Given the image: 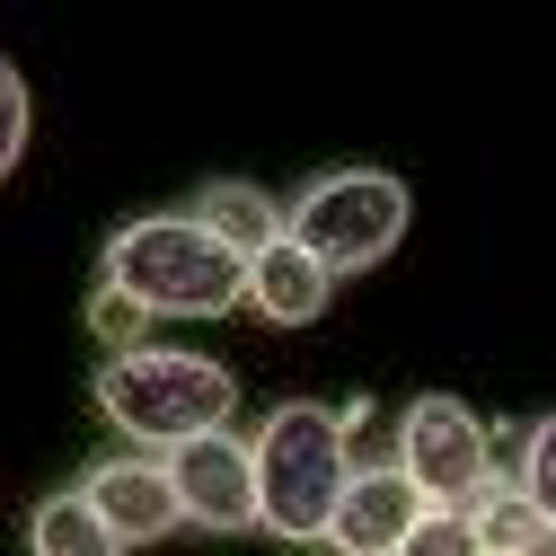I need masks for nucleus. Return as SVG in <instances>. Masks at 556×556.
Returning <instances> with one entry per match:
<instances>
[{"instance_id": "nucleus-1", "label": "nucleus", "mask_w": 556, "mask_h": 556, "mask_svg": "<svg viewBox=\"0 0 556 556\" xmlns=\"http://www.w3.org/2000/svg\"><path fill=\"white\" fill-rule=\"evenodd\" d=\"M98 283L132 292L151 318H230V309H248V265L194 213L115 222L106 248H98Z\"/></svg>"}, {"instance_id": "nucleus-4", "label": "nucleus", "mask_w": 556, "mask_h": 556, "mask_svg": "<svg viewBox=\"0 0 556 556\" xmlns=\"http://www.w3.org/2000/svg\"><path fill=\"white\" fill-rule=\"evenodd\" d=\"M292 248H309L336 283L344 274H371L397 239H406V186L389 168H327L283 203Z\"/></svg>"}, {"instance_id": "nucleus-16", "label": "nucleus", "mask_w": 556, "mask_h": 556, "mask_svg": "<svg viewBox=\"0 0 556 556\" xmlns=\"http://www.w3.org/2000/svg\"><path fill=\"white\" fill-rule=\"evenodd\" d=\"M397 556H477V539H468V521H459V513H425V521L406 530V547H397Z\"/></svg>"}, {"instance_id": "nucleus-7", "label": "nucleus", "mask_w": 556, "mask_h": 556, "mask_svg": "<svg viewBox=\"0 0 556 556\" xmlns=\"http://www.w3.org/2000/svg\"><path fill=\"white\" fill-rule=\"evenodd\" d=\"M433 504L415 495V477L397 468V459H354V485L336 495V513H327V556H397L406 547V530L425 521Z\"/></svg>"}, {"instance_id": "nucleus-13", "label": "nucleus", "mask_w": 556, "mask_h": 556, "mask_svg": "<svg viewBox=\"0 0 556 556\" xmlns=\"http://www.w3.org/2000/svg\"><path fill=\"white\" fill-rule=\"evenodd\" d=\"M495 477H513L521 495L539 504V521L556 530V415H539V425H521V433L495 442Z\"/></svg>"}, {"instance_id": "nucleus-15", "label": "nucleus", "mask_w": 556, "mask_h": 556, "mask_svg": "<svg viewBox=\"0 0 556 556\" xmlns=\"http://www.w3.org/2000/svg\"><path fill=\"white\" fill-rule=\"evenodd\" d=\"M18 160H27V80H18V62L0 53V186H10Z\"/></svg>"}, {"instance_id": "nucleus-17", "label": "nucleus", "mask_w": 556, "mask_h": 556, "mask_svg": "<svg viewBox=\"0 0 556 556\" xmlns=\"http://www.w3.org/2000/svg\"><path fill=\"white\" fill-rule=\"evenodd\" d=\"M530 556H556V530H547V539H539V547H530Z\"/></svg>"}, {"instance_id": "nucleus-5", "label": "nucleus", "mask_w": 556, "mask_h": 556, "mask_svg": "<svg viewBox=\"0 0 556 556\" xmlns=\"http://www.w3.org/2000/svg\"><path fill=\"white\" fill-rule=\"evenodd\" d=\"M389 459L415 477V495L433 513H468L485 485H495V433H485L459 397H415L397 415V451Z\"/></svg>"}, {"instance_id": "nucleus-14", "label": "nucleus", "mask_w": 556, "mask_h": 556, "mask_svg": "<svg viewBox=\"0 0 556 556\" xmlns=\"http://www.w3.org/2000/svg\"><path fill=\"white\" fill-rule=\"evenodd\" d=\"M80 318H89V336L106 344V354H142V344H151V327H160L142 301H132V292H115V283H98Z\"/></svg>"}, {"instance_id": "nucleus-12", "label": "nucleus", "mask_w": 556, "mask_h": 556, "mask_svg": "<svg viewBox=\"0 0 556 556\" xmlns=\"http://www.w3.org/2000/svg\"><path fill=\"white\" fill-rule=\"evenodd\" d=\"M468 521V539H477V556H530L539 539H547V521H539V504L521 495V485L513 477H495V485H485V495L459 513Z\"/></svg>"}, {"instance_id": "nucleus-9", "label": "nucleus", "mask_w": 556, "mask_h": 556, "mask_svg": "<svg viewBox=\"0 0 556 556\" xmlns=\"http://www.w3.org/2000/svg\"><path fill=\"white\" fill-rule=\"evenodd\" d=\"M327 292H336V274H327L309 248H292V230L274 239L265 256H248V309H256L265 327H309V318L327 309Z\"/></svg>"}, {"instance_id": "nucleus-2", "label": "nucleus", "mask_w": 556, "mask_h": 556, "mask_svg": "<svg viewBox=\"0 0 556 556\" xmlns=\"http://www.w3.org/2000/svg\"><path fill=\"white\" fill-rule=\"evenodd\" d=\"M256 459V530H274L283 547H318L336 495L354 485V425L318 397H283L248 433Z\"/></svg>"}, {"instance_id": "nucleus-3", "label": "nucleus", "mask_w": 556, "mask_h": 556, "mask_svg": "<svg viewBox=\"0 0 556 556\" xmlns=\"http://www.w3.org/2000/svg\"><path fill=\"white\" fill-rule=\"evenodd\" d=\"M98 415L132 442V451H177L194 433H222L239 415V380L213 354H177V344H142V354H106L89 380Z\"/></svg>"}, {"instance_id": "nucleus-10", "label": "nucleus", "mask_w": 556, "mask_h": 556, "mask_svg": "<svg viewBox=\"0 0 556 556\" xmlns=\"http://www.w3.org/2000/svg\"><path fill=\"white\" fill-rule=\"evenodd\" d=\"M194 222L248 265V256H265L274 239H283V203H274L265 186H248V177H222V186H203V194H194Z\"/></svg>"}, {"instance_id": "nucleus-8", "label": "nucleus", "mask_w": 556, "mask_h": 556, "mask_svg": "<svg viewBox=\"0 0 556 556\" xmlns=\"http://www.w3.org/2000/svg\"><path fill=\"white\" fill-rule=\"evenodd\" d=\"M80 495H89V513L106 521V539L132 556V547H160L168 530H186V504H177V485H168V468L151 459V451H115V459H98L89 477H80Z\"/></svg>"}, {"instance_id": "nucleus-6", "label": "nucleus", "mask_w": 556, "mask_h": 556, "mask_svg": "<svg viewBox=\"0 0 556 556\" xmlns=\"http://www.w3.org/2000/svg\"><path fill=\"white\" fill-rule=\"evenodd\" d=\"M160 468H168V485H177V504H186L194 530H213V539L256 530V459H248V433L239 425L160 451Z\"/></svg>"}, {"instance_id": "nucleus-11", "label": "nucleus", "mask_w": 556, "mask_h": 556, "mask_svg": "<svg viewBox=\"0 0 556 556\" xmlns=\"http://www.w3.org/2000/svg\"><path fill=\"white\" fill-rule=\"evenodd\" d=\"M27 556H124V547L106 539V521L89 513L80 485H53V495H36V513H27Z\"/></svg>"}]
</instances>
